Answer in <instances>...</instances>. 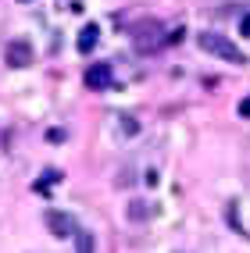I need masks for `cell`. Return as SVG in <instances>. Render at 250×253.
Returning a JSON list of instances; mask_svg holds the SVG:
<instances>
[{
    "instance_id": "cell-1",
    "label": "cell",
    "mask_w": 250,
    "mask_h": 253,
    "mask_svg": "<svg viewBox=\"0 0 250 253\" xmlns=\"http://www.w3.org/2000/svg\"><path fill=\"white\" fill-rule=\"evenodd\" d=\"M197 43H200V50H207V54H214V57H225V61H232V64H247L243 50H240L236 43H229L225 36H218V32H200Z\"/></svg>"
},
{
    "instance_id": "cell-2",
    "label": "cell",
    "mask_w": 250,
    "mask_h": 253,
    "mask_svg": "<svg viewBox=\"0 0 250 253\" xmlns=\"http://www.w3.org/2000/svg\"><path fill=\"white\" fill-rule=\"evenodd\" d=\"M4 57H7L11 68H29L32 64V43L29 40H11L4 46Z\"/></svg>"
},
{
    "instance_id": "cell-3",
    "label": "cell",
    "mask_w": 250,
    "mask_h": 253,
    "mask_svg": "<svg viewBox=\"0 0 250 253\" xmlns=\"http://www.w3.org/2000/svg\"><path fill=\"white\" fill-rule=\"evenodd\" d=\"M43 221H47L50 235H57V239H68V235H75V221H72L64 211H47Z\"/></svg>"
},
{
    "instance_id": "cell-4",
    "label": "cell",
    "mask_w": 250,
    "mask_h": 253,
    "mask_svg": "<svg viewBox=\"0 0 250 253\" xmlns=\"http://www.w3.org/2000/svg\"><path fill=\"white\" fill-rule=\"evenodd\" d=\"M111 64H90L86 68V86L90 89H107L111 86Z\"/></svg>"
},
{
    "instance_id": "cell-5",
    "label": "cell",
    "mask_w": 250,
    "mask_h": 253,
    "mask_svg": "<svg viewBox=\"0 0 250 253\" xmlns=\"http://www.w3.org/2000/svg\"><path fill=\"white\" fill-rule=\"evenodd\" d=\"M97 40H100V25H93V22H90L86 29L79 32V43H75V46H79V54H93Z\"/></svg>"
},
{
    "instance_id": "cell-6",
    "label": "cell",
    "mask_w": 250,
    "mask_h": 253,
    "mask_svg": "<svg viewBox=\"0 0 250 253\" xmlns=\"http://www.w3.org/2000/svg\"><path fill=\"white\" fill-rule=\"evenodd\" d=\"M75 253H97L93 235H90V232H75Z\"/></svg>"
},
{
    "instance_id": "cell-7",
    "label": "cell",
    "mask_w": 250,
    "mask_h": 253,
    "mask_svg": "<svg viewBox=\"0 0 250 253\" xmlns=\"http://www.w3.org/2000/svg\"><path fill=\"white\" fill-rule=\"evenodd\" d=\"M57 178H61L57 171H43V175H40V182H36V185H32V189H36V193H47V189H50V185H54Z\"/></svg>"
},
{
    "instance_id": "cell-8",
    "label": "cell",
    "mask_w": 250,
    "mask_h": 253,
    "mask_svg": "<svg viewBox=\"0 0 250 253\" xmlns=\"http://www.w3.org/2000/svg\"><path fill=\"white\" fill-rule=\"evenodd\" d=\"M129 217L132 221H143V217H150V207L147 204H129Z\"/></svg>"
},
{
    "instance_id": "cell-9",
    "label": "cell",
    "mask_w": 250,
    "mask_h": 253,
    "mask_svg": "<svg viewBox=\"0 0 250 253\" xmlns=\"http://www.w3.org/2000/svg\"><path fill=\"white\" fill-rule=\"evenodd\" d=\"M122 128L129 132V136H136V132H140V125H136V122H132V118H122Z\"/></svg>"
},
{
    "instance_id": "cell-10",
    "label": "cell",
    "mask_w": 250,
    "mask_h": 253,
    "mask_svg": "<svg viewBox=\"0 0 250 253\" xmlns=\"http://www.w3.org/2000/svg\"><path fill=\"white\" fill-rule=\"evenodd\" d=\"M240 36L250 40V14H243V18H240Z\"/></svg>"
},
{
    "instance_id": "cell-11",
    "label": "cell",
    "mask_w": 250,
    "mask_h": 253,
    "mask_svg": "<svg viewBox=\"0 0 250 253\" xmlns=\"http://www.w3.org/2000/svg\"><path fill=\"white\" fill-rule=\"evenodd\" d=\"M240 114H243V118H250V96H247V100H240Z\"/></svg>"
}]
</instances>
